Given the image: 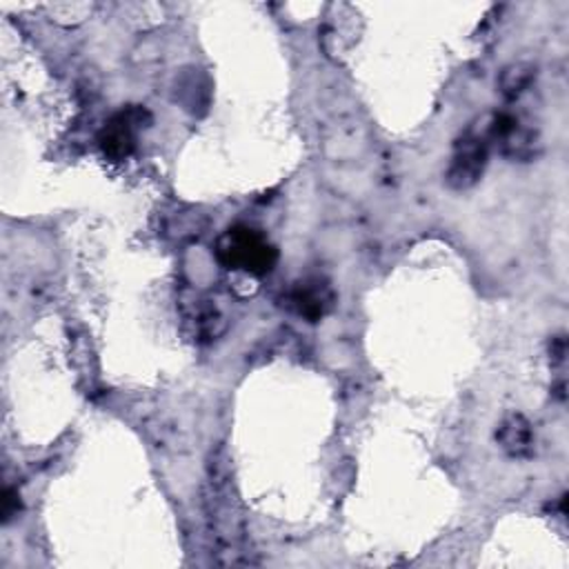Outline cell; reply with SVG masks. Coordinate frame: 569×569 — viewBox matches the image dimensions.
Wrapping results in <instances>:
<instances>
[{
	"mask_svg": "<svg viewBox=\"0 0 569 569\" xmlns=\"http://www.w3.org/2000/svg\"><path fill=\"white\" fill-rule=\"evenodd\" d=\"M216 258L224 269L244 271L249 276H267L278 262V249L260 229L233 224L218 238Z\"/></svg>",
	"mask_w": 569,
	"mask_h": 569,
	"instance_id": "1",
	"label": "cell"
},
{
	"mask_svg": "<svg viewBox=\"0 0 569 569\" xmlns=\"http://www.w3.org/2000/svg\"><path fill=\"white\" fill-rule=\"evenodd\" d=\"M151 124V113L142 104H129L120 111H116L98 131V147L100 151L113 160H127L138 140V131L147 129Z\"/></svg>",
	"mask_w": 569,
	"mask_h": 569,
	"instance_id": "2",
	"label": "cell"
},
{
	"mask_svg": "<svg viewBox=\"0 0 569 569\" xmlns=\"http://www.w3.org/2000/svg\"><path fill=\"white\" fill-rule=\"evenodd\" d=\"M489 158V140L482 129L465 131L453 147L451 164L447 169V184L453 189H469L473 187L487 167Z\"/></svg>",
	"mask_w": 569,
	"mask_h": 569,
	"instance_id": "3",
	"label": "cell"
},
{
	"mask_svg": "<svg viewBox=\"0 0 569 569\" xmlns=\"http://www.w3.org/2000/svg\"><path fill=\"white\" fill-rule=\"evenodd\" d=\"M485 133H487L489 142H496L500 147V151L513 160L531 158L536 140H538L536 131L509 111L491 116V120L485 127Z\"/></svg>",
	"mask_w": 569,
	"mask_h": 569,
	"instance_id": "4",
	"label": "cell"
},
{
	"mask_svg": "<svg viewBox=\"0 0 569 569\" xmlns=\"http://www.w3.org/2000/svg\"><path fill=\"white\" fill-rule=\"evenodd\" d=\"M333 300L336 296L329 280L320 276H307L302 280H296L287 293V305L291 307V311L309 322L322 320L333 309Z\"/></svg>",
	"mask_w": 569,
	"mask_h": 569,
	"instance_id": "5",
	"label": "cell"
},
{
	"mask_svg": "<svg viewBox=\"0 0 569 569\" xmlns=\"http://www.w3.org/2000/svg\"><path fill=\"white\" fill-rule=\"evenodd\" d=\"M496 440L500 442V447L513 456V458H525L531 453L533 447V433H531V425L527 422L525 416L520 413H509L502 418L498 431H496Z\"/></svg>",
	"mask_w": 569,
	"mask_h": 569,
	"instance_id": "6",
	"label": "cell"
},
{
	"mask_svg": "<svg viewBox=\"0 0 569 569\" xmlns=\"http://www.w3.org/2000/svg\"><path fill=\"white\" fill-rule=\"evenodd\" d=\"M536 76V69L531 64H525V62H516V64H509L502 73H500V91L507 96V98H518L533 80Z\"/></svg>",
	"mask_w": 569,
	"mask_h": 569,
	"instance_id": "7",
	"label": "cell"
},
{
	"mask_svg": "<svg viewBox=\"0 0 569 569\" xmlns=\"http://www.w3.org/2000/svg\"><path fill=\"white\" fill-rule=\"evenodd\" d=\"M20 507H22L20 505V493L13 487H4V491H2V509H0L2 522L9 525L18 516Z\"/></svg>",
	"mask_w": 569,
	"mask_h": 569,
	"instance_id": "8",
	"label": "cell"
}]
</instances>
